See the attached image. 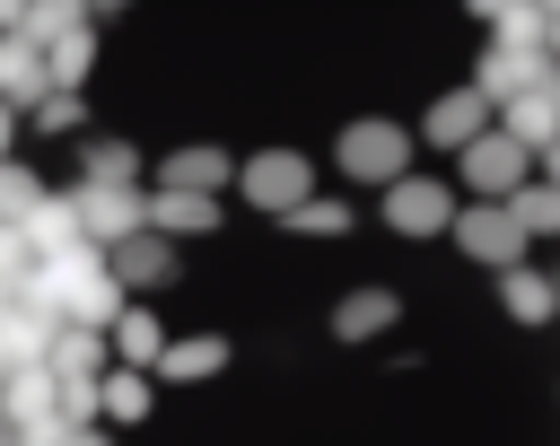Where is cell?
Wrapping results in <instances>:
<instances>
[{"label": "cell", "mask_w": 560, "mask_h": 446, "mask_svg": "<svg viewBox=\"0 0 560 446\" xmlns=\"http://www.w3.org/2000/svg\"><path fill=\"white\" fill-rule=\"evenodd\" d=\"M464 87H472V96L499 114V105H516V96H542V87H560V70L542 61V44H490V52H481V70H472Z\"/></svg>", "instance_id": "obj_2"}, {"label": "cell", "mask_w": 560, "mask_h": 446, "mask_svg": "<svg viewBox=\"0 0 560 446\" xmlns=\"http://www.w3.org/2000/svg\"><path fill=\"white\" fill-rule=\"evenodd\" d=\"M446 236H455L464 262H490V271H516V262H525V227H516L499 201H464Z\"/></svg>", "instance_id": "obj_6"}, {"label": "cell", "mask_w": 560, "mask_h": 446, "mask_svg": "<svg viewBox=\"0 0 560 446\" xmlns=\"http://www.w3.org/2000/svg\"><path fill=\"white\" fill-rule=\"evenodd\" d=\"M228 184H236V157L228 149H166L158 157V192H210L219 201Z\"/></svg>", "instance_id": "obj_11"}, {"label": "cell", "mask_w": 560, "mask_h": 446, "mask_svg": "<svg viewBox=\"0 0 560 446\" xmlns=\"http://www.w3.org/2000/svg\"><path fill=\"white\" fill-rule=\"evenodd\" d=\"M61 446H105V429H70V437H61Z\"/></svg>", "instance_id": "obj_28"}, {"label": "cell", "mask_w": 560, "mask_h": 446, "mask_svg": "<svg viewBox=\"0 0 560 446\" xmlns=\"http://www.w3.org/2000/svg\"><path fill=\"white\" fill-rule=\"evenodd\" d=\"M166 341H175V332H166L149 306H122V315H114V359H122V367H140V376H149V367L166 359Z\"/></svg>", "instance_id": "obj_17"}, {"label": "cell", "mask_w": 560, "mask_h": 446, "mask_svg": "<svg viewBox=\"0 0 560 446\" xmlns=\"http://www.w3.org/2000/svg\"><path fill=\"white\" fill-rule=\"evenodd\" d=\"M26 114H35V131H79V122H88V96H70V87H44Z\"/></svg>", "instance_id": "obj_23"}, {"label": "cell", "mask_w": 560, "mask_h": 446, "mask_svg": "<svg viewBox=\"0 0 560 446\" xmlns=\"http://www.w3.org/2000/svg\"><path fill=\"white\" fill-rule=\"evenodd\" d=\"M350 219H359L350 201H332V192L315 201V192H306V201H298V210H289L280 227H298V236H350Z\"/></svg>", "instance_id": "obj_22"}, {"label": "cell", "mask_w": 560, "mask_h": 446, "mask_svg": "<svg viewBox=\"0 0 560 446\" xmlns=\"http://www.w3.org/2000/svg\"><path fill=\"white\" fill-rule=\"evenodd\" d=\"M70 210H79V236H88L96 254H114L122 236L149 227V192H140V184H70Z\"/></svg>", "instance_id": "obj_3"}, {"label": "cell", "mask_w": 560, "mask_h": 446, "mask_svg": "<svg viewBox=\"0 0 560 446\" xmlns=\"http://www.w3.org/2000/svg\"><path fill=\"white\" fill-rule=\"evenodd\" d=\"M44 367H52V376H105V332L61 324V332H52V350H44Z\"/></svg>", "instance_id": "obj_18"}, {"label": "cell", "mask_w": 560, "mask_h": 446, "mask_svg": "<svg viewBox=\"0 0 560 446\" xmlns=\"http://www.w3.org/2000/svg\"><path fill=\"white\" fill-rule=\"evenodd\" d=\"M499 306H508V324H525V332H534V324H551V315H560V289H551L542 271H525V262H516V271H499Z\"/></svg>", "instance_id": "obj_16"}, {"label": "cell", "mask_w": 560, "mask_h": 446, "mask_svg": "<svg viewBox=\"0 0 560 446\" xmlns=\"http://www.w3.org/2000/svg\"><path fill=\"white\" fill-rule=\"evenodd\" d=\"M9 140H18V114L0 105V166H9Z\"/></svg>", "instance_id": "obj_27"}, {"label": "cell", "mask_w": 560, "mask_h": 446, "mask_svg": "<svg viewBox=\"0 0 560 446\" xmlns=\"http://www.w3.org/2000/svg\"><path fill=\"white\" fill-rule=\"evenodd\" d=\"M402 324V297L394 289H350L341 306H332V341H376V332H394Z\"/></svg>", "instance_id": "obj_14"}, {"label": "cell", "mask_w": 560, "mask_h": 446, "mask_svg": "<svg viewBox=\"0 0 560 446\" xmlns=\"http://www.w3.org/2000/svg\"><path fill=\"white\" fill-rule=\"evenodd\" d=\"M542 184H551V192H560V149H551V157H542Z\"/></svg>", "instance_id": "obj_29"}, {"label": "cell", "mask_w": 560, "mask_h": 446, "mask_svg": "<svg viewBox=\"0 0 560 446\" xmlns=\"http://www.w3.org/2000/svg\"><path fill=\"white\" fill-rule=\"evenodd\" d=\"M228 219V201H210V192H149V236H210Z\"/></svg>", "instance_id": "obj_12"}, {"label": "cell", "mask_w": 560, "mask_h": 446, "mask_svg": "<svg viewBox=\"0 0 560 446\" xmlns=\"http://www.w3.org/2000/svg\"><path fill=\"white\" fill-rule=\"evenodd\" d=\"M376 210H385L394 236H446L464 201H455V184H438V175H402V184L376 192Z\"/></svg>", "instance_id": "obj_5"}, {"label": "cell", "mask_w": 560, "mask_h": 446, "mask_svg": "<svg viewBox=\"0 0 560 446\" xmlns=\"http://www.w3.org/2000/svg\"><path fill=\"white\" fill-rule=\"evenodd\" d=\"M551 289H560V280H551Z\"/></svg>", "instance_id": "obj_30"}, {"label": "cell", "mask_w": 560, "mask_h": 446, "mask_svg": "<svg viewBox=\"0 0 560 446\" xmlns=\"http://www.w3.org/2000/svg\"><path fill=\"white\" fill-rule=\"evenodd\" d=\"M35 280V254H26V236L18 227H0V297H18Z\"/></svg>", "instance_id": "obj_25"}, {"label": "cell", "mask_w": 560, "mask_h": 446, "mask_svg": "<svg viewBox=\"0 0 560 446\" xmlns=\"http://www.w3.org/2000/svg\"><path fill=\"white\" fill-rule=\"evenodd\" d=\"M332 166H341L350 184L385 192V184L411 175V131H402V122H350V131L332 140Z\"/></svg>", "instance_id": "obj_1"}, {"label": "cell", "mask_w": 560, "mask_h": 446, "mask_svg": "<svg viewBox=\"0 0 560 446\" xmlns=\"http://www.w3.org/2000/svg\"><path fill=\"white\" fill-rule=\"evenodd\" d=\"M105 271H114V289H122V297H149V289H166V280H175V245L140 227V236H122V245L105 254Z\"/></svg>", "instance_id": "obj_8"}, {"label": "cell", "mask_w": 560, "mask_h": 446, "mask_svg": "<svg viewBox=\"0 0 560 446\" xmlns=\"http://www.w3.org/2000/svg\"><path fill=\"white\" fill-rule=\"evenodd\" d=\"M18 236H26V254H35V262H52V254L88 245V236H79V210H70V192H44V201L18 219Z\"/></svg>", "instance_id": "obj_13"}, {"label": "cell", "mask_w": 560, "mask_h": 446, "mask_svg": "<svg viewBox=\"0 0 560 446\" xmlns=\"http://www.w3.org/2000/svg\"><path fill=\"white\" fill-rule=\"evenodd\" d=\"M228 367V332H184V341H166V359L149 367V376H166V385H201V376H219Z\"/></svg>", "instance_id": "obj_15"}, {"label": "cell", "mask_w": 560, "mask_h": 446, "mask_svg": "<svg viewBox=\"0 0 560 446\" xmlns=\"http://www.w3.org/2000/svg\"><path fill=\"white\" fill-rule=\"evenodd\" d=\"M490 131H508L525 157H551L560 149V87H542V96H516V105H499L490 114Z\"/></svg>", "instance_id": "obj_9"}, {"label": "cell", "mask_w": 560, "mask_h": 446, "mask_svg": "<svg viewBox=\"0 0 560 446\" xmlns=\"http://www.w3.org/2000/svg\"><path fill=\"white\" fill-rule=\"evenodd\" d=\"M79 166H88L79 184H140V149H131V140H88Z\"/></svg>", "instance_id": "obj_21"}, {"label": "cell", "mask_w": 560, "mask_h": 446, "mask_svg": "<svg viewBox=\"0 0 560 446\" xmlns=\"http://www.w3.org/2000/svg\"><path fill=\"white\" fill-rule=\"evenodd\" d=\"M35 201H44V184H35V175H26L18 157H9V166H0V227H18V219H26Z\"/></svg>", "instance_id": "obj_24"}, {"label": "cell", "mask_w": 560, "mask_h": 446, "mask_svg": "<svg viewBox=\"0 0 560 446\" xmlns=\"http://www.w3.org/2000/svg\"><path fill=\"white\" fill-rule=\"evenodd\" d=\"M96 394H105V420H114V429L149 420V376H140V367H105V376H96Z\"/></svg>", "instance_id": "obj_19"}, {"label": "cell", "mask_w": 560, "mask_h": 446, "mask_svg": "<svg viewBox=\"0 0 560 446\" xmlns=\"http://www.w3.org/2000/svg\"><path fill=\"white\" fill-rule=\"evenodd\" d=\"M306 184H315V175H306L298 149H254V157L236 166V192H245L254 210H271V219H289V210L306 201Z\"/></svg>", "instance_id": "obj_7"}, {"label": "cell", "mask_w": 560, "mask_h": 446, "mask_svg": "<svg viewBox=\"0 0 560 446\" xmlns=\"http://www.w3.org/2000/svg\"><path fill=\"white\" fill-rule=\"evenodd\" d=\"M542 61L560 70V9H551V26H542Z\"/></svg>", "instance_id": "obj_26"}, {"label": "cell", "mask_w": 560, "mask_h": 446, "mask_svg": "<svg viewBox=\"0 0 560 446\" xmlns=\"http://www.w3.org/2000/svg\"><path fill=\"white\" fill-rule=\"evenodd\" d=\"M481 131H490V105H481L472 87H446V96L429 105V122H420V140H429V149H455V157H464Z\"/></svg>", "instance_id": "obj_10"}, {"label": "cell", "mask_w": 560, "mask_h": 446, "mask_svg": "<svg viewBox=\"0 0 560 446\" xmlns=\"http://www.w3.org/2000/svg\"><path fill=\"white\" fill-rule=\"evenodd\" d=\"M499 210H508V219H516V227H525V245H534V236H560V192H551V184H542V175H534V184H525V192H508V201H499Z\"/></svg>", "instance_id": "obj_20"}, {"label": "cell", "mask_w": 560, "mask_h": 446, "mask_svg": "<svg viewBox=\"0 0 560 446\" xmlns=\"http://www.w3.org/2000/svg\"><path fill=\"white\" fill-rule=\"evenodd\" d=\"M455 184H464L472 201H508V192H525V184H534V157H525L508 131H481V140L455 157Z\"/></svg>", "instance_id": "obj_4"}]
</instances>
